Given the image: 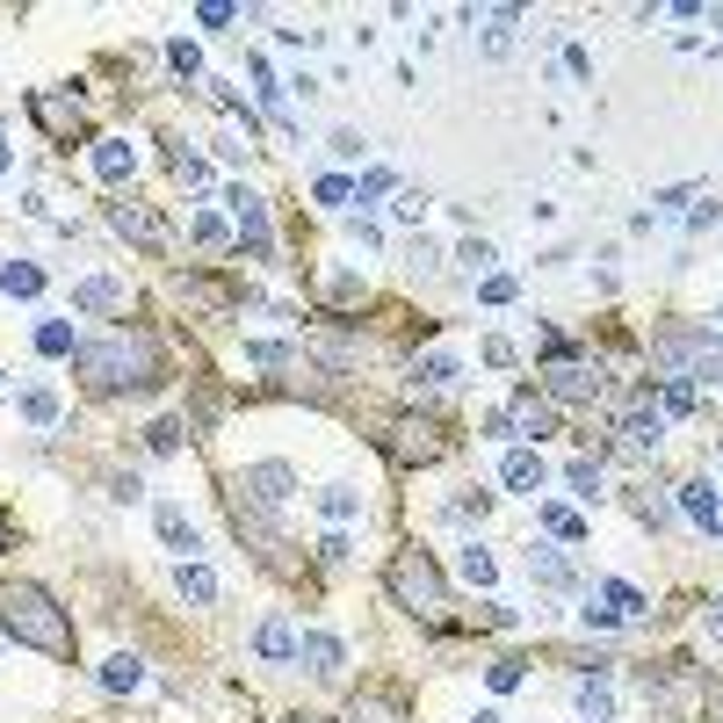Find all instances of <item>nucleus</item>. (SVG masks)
Returning a JSON list of instances; mask_svg holds the SVG:
<instances>
[{
  "label": "nucleus",
  "mask_w": 723,
  "mask_h": 723,
  "mask_svg": "<svg viewBox=\"0 0 723 723\" xmlns=\"http://www.w3.org/2000/svg\"><path fill=\"white\" fill-rule=\"evenodd\" d=\"M73 369H80L87 391H145V383H159V341L131 333V326H109L102 341L73 347Z\"/></svg>",
  "instance_id": "1"
},
{
  "label": "nucleus",
  "mask_w": 723,
  "mask_h": 723,
  "mask_svg": "<svg viewBox=\"0 0 723 723\" xmlns=\"http://www.w3.org/2000/svg\"><path fill=\"white\" fill-rule=\"evenodd\" d=\"M0 637L30 644V652H44V658H73V622H66V608H58L36 579H8V586H0Z\"/></svg>",
  "instance_id": "2"
},
{
  "label": "nucleus",
  "mask_w": 723,
  "mask_h": 723,
  "mask_svg": "<svg viewBox=\"0 0 723 723\" xmlns=\"http://www.w3.org/2000/svg\"><path fill=\"white\" fill-rule=\"evenodd\" d=\"M383 586H391V601L405 608V615H420V622H442V608H448V586H442V571H434V557L420 550V543H405V550L391 557Z\"/></svg>",
  "instance_id": "3"
},
{
  "label": "nucleus",
  "mask_w": 723,
  "mask_h": 723,
  "mask_svg": "<svg viewBox=\"0 0 723 723\" xmlns=\"http://www.w3.org/2000/svg\"><path fill=\"white\" fill-rule=\"evenodd\" d=\"M290 492H297V470H290V464H246L240 478H232V500L260 507V514L290 507Z\"/></svg>",
  "instance_id": "4"
},
{
  "label": "nucleus",
  "mask_w": 723,
  "mask_h": 723,
  "mask_svg": "<svg viewBox=\"0 0 723 723\" xmlns=\"http://www.w3.org/2000/svg\"><path fill=\"white\" fill-rule=\"evenodd\" d=\"M383 448H391L398 464H442V456H448V434L434 427V420H398Z\"/></svg>",
  "instance_id": "5"
},
{
  "label": "nucleus",
  "mask_w": 723,
  "mask_h": 723,
  "mask_svg": "<svg viewBox=\"0 0 723 723\" xmlns=\"http://www.w3.org/2000/svg\"><path fill=\"white\" fill-rule=\"evenodd\" d=\"M30 116L36 123H44V138H52V145H73V138H80V102H73V94H52V87H30Z\"/></svg>",
  "instance_id": "6"
},
{
  "label": "nucleus",
  "mask_w": 723,
  "mask_h": 723,
  "mask_svg": "<svg viewBox=\"0 0 723 723\" xmlns=\"http://www.w3.org/2000/svg\"><path fill=\"white\" fill-rule=\"evenodd\" d=\"M702 347H709V326H666L658 333V369H666V377H688L694 383V362H702Z\"/></svg>",
  "instance_id": "7"
},
{
  "label": "nucleus",
  "mask_w": 723,
  "mask_h": 723,
  "mask_svg": "<svg viewBox=\"0 0 723 723\" xmlns=\"http://www.w3.org/2000/svg\"><path fill=\"white\" fill-rule=\"evenodd\" d=\"M644 694H652L658 709H672V716H694V666L672 658L666 672H644Z\"/></svg>",
  "instance_id": "8"
},
{
  "label": "nucleus",
  "mask_w": 723,
  "mask_h": 723,
  "mask_svg": "<svg viewBox=\"0 0 723 723\" xmlns=\"http://www.w3.org/2000/svg\"><path fill=\"white\" fill-rule=\"evenodd\" d=\"M73 304L94 311V319H123V311H131V290H123L116 276H80L73 282Z\"/></svg>",
  "instance_id": "9"
},
{
  "label": "nucleus",
  "mask_w": 723,
  "mask_h": 723,
  "mask_svg": "<svg viewBox=\"0 0 723 723\" xmlns=\"http://www.w3.org/2000/svg\"><path fill=\"white\" fill-rule=\"evenodd\" d=\"M297 658L311 666V680H341L347 672V644L326 637V630H304V637H297Z\"/></svg>",
  "instance_id": "10"
},
{
  "label": "nucleus",
  "mask_w": 723,
  "mask_h": 723,
  "mask_svg": "<svg viewBox=\"0 0 723 723\" xmlns=\"http://www.w3.org/2000/svg\"><path fill=\"white\" fill-rule=\"evenodd\" d=\"M224 203H232V232H240L254 254H268V203H260L254 189H232Z\"/></svg>",
  "instance_id": "11"
},
{
  "label": "nucleus",
  "mask_w": 723,
  "mask_h": 723,
  "mask_svg": "<svg viewBox=\"0 0 723 723\" xmlns=\"http://www.w3.org/2000/svg\"><path fill=\"white\" fill-rule=\"evenodd\" d=\"M529 579L543 586V593H579V571H571V557H565V550H543V543L529 550Z\"/></svg>",
  "instance_id": "12"
},
{
  "label": "nucleus",
  "mask_w": 723,
  "mask_h": 723,
  "mask_svg": "<svg viewBox=\"0 0 723 723\" xmlns=\"http://www.w3.org/2000/svg\"><path fill=\"white\" fill-rule=\"evenodd\" d=\"M543 391H550V398H571V405H586V398H601V377H593L586 362H557L550 377H543Z\"/></svg>",
  "instance_id": "13"
},
{
  "label": "nucleus",
  "mask_w": 723,
  "mask_h": 723,
  "mask_svg": "<svg viewBox=\"0 0 723 723\" xmlns=\"http://www.w3.org/2000/svg\"><path fill=\"white\" fill-rule=\"evenodd\" d=\"M672 500H680V514H688L694 529H709V535L723 529V507H716V492H709L702 478H688V485H680V492H672Z\"/></svg>",
  "instance_id": "14"
},
{
  "label": "nucleus",
  "mask_w": 723,
  "mask_h": 723,
  "mask_svg": "<svg viewBox=\"0 0 723 723\" xmlns=\"http://www.w3.org/2000/svg\"><path fill=\"white\" fill-rule=\"evenodd\" d=\"M94 174H102L109 189H116V181H131V174H138V153H131V138H94Z\"/></svg>",
  "instance_id": "15"
},
{
  "label": "nucleus",
  "mask_w": 723,
  "mask_h": 723,
  "mask_svg": "<svg viewBox=\"0 0 723 723\" xmlns=\"http://www.w3.org/2000/svg\"><path fill=\"white\" fill-rule=\"evenodd\" d=\"M109 224H116L123 240H138V246H159L167 232H159V218L153 210H138V203H109Z\"/></svg>",
  "instance_id": "16"
},
{
  "label": "nucleus",
  "mask_w": 723,
  "mask_h": 723,
  "mask_svg": "<svg viewBox=\"0 0 723 723\" xmlns=\"http://www.w3.org/2000/svg\"><path fill=\"white\" fill-rule=\"evenodd\" d=\"M254 652L268 658V666H290V658H297V630H290L282 615H268V622L254 630Z\"/></svg>",
  "instance_id": "17"
},
{
  "label": "nucleus",
  "mask_w": 723,
  "mask_h": 723,
  "mask_svg": "<svg viewBox=\"0 0 723 723\" xmlns=\"http://www.w3.org/2000/svg\"><path fill=\"white\" fill-rule=\"evenodd\" d=\"M500 485H507V492H535V485H543V456H535V448H507Z\"/></svg>",
  "instance_id": "18"
},
{
  "label": "nucleus",
  "mask_w": 723,
  "mask_h": 723,
  "mask_svg": "<svg viewBox=\"0 0 723 723\" xmlns=\"http://www.w3.org/2000/svg\"><path fill=\"white\" fill-rule=\"evenodd\" d=\"M347 723H405V702H398L391 688H377V694H362V702L347 709Z\"/></svg>",
  "instance_id": "19"
},
{
  "label": "nucleus",
  "mask_w": 723,
  "mask_h": 723,
  "mask_svg": "<svg viewBox=\"0 0 723 723\" xmlns=\"http://www.w3.org/2000/svg\"><path fill=\"white\" fill-rule=\"evenodd\" d=\"M507 427H521V434H535V442H543V434H550V405H543L535 391H514V413H507Z\"/></svg>",
  "instance_id": "20"
},
{
  "label": "nucleus",
  "mask_w": 723,
  "mask_h": 723,
  "mask_svg": "<svg viewBox=\"0 0 723 723\" xmlns=\"http://www.w3.org/2000/svg\"><path fill=\"white\" fill-rule=\"evenodd\" d=\"M159 535H167V550H181V565H189L203 543H196V529H189V514L181 507H159Z\"/></svg>",
  "instance_id": "21"
},
{
  "label": "nucleus",
  "mask_w": 723,
  "mask_h": 723,
  "mask_svg": "<svg viewBox=\"0 0 723 723\" xmlns=\"http://www.w3.org/2000/svg\"><path fill=\"white\" fill-rule=\"evenodd\" d=\"M138 680H145V666H138V658H131V652L102 658V688H109V694H131V688H138Z\"/></svg>",
  "instance_id": "22"
},
{
  "label": "nucleus",
  "mask_w": 723,
  "mask_h": 723,
  "mask_svg": "<svg viewBox=\"0 0 723 723\" xmlns=\"http://www.w3.org/2000/svg\"><path fill=\"white\" fill-rule=\"evenodd\" d=\"M658 434H666V420H658V413H630V420H622V448H637V456H644V448H658Z\"/></svg>",
  "instance_id": "23"
},
{
  "label": "nucleus",
  "mask_w": 723,
  "mask_h": 723,
  "mask_svg": "<svg viewBox=\"0 0 723 723\" xmlns=\"http://www.w3.org/2000/svg\"><path fill=\"white\" fill-rule=\"evenodd\" d=\"M0 290H8V297H36V290H44V268H36V260H8V268H0Z\"/></svg>",
  "instance_id": "24"
},
{
  "label": "nucleus",
  "mask_w": 723,
  "mask_h": 723,
  "mask_svg": "<svg viewBox=\"0 0 723 723\" xmlns=\"http://www.w3.org/2000/svg\"><path fill=\"white\" fill-rule=\"evenodd\" d=\"M413 377L427 383V391H442V383L464 377V362H456V355H420V362H413Z\"/></svg>",
  "instance_id": "25"
},
{
  "label": "nucleus",
  "mask_w": 723,
  "mask_h": 723,
  "mask_svg": "<svg viewBox=\"0 0 723 723\" xmlns=\"http://www.w3.org/2000/svg\"><path fill=\"white\" fill-rule=\"evenodd\" d=\"M15 405H22V420H30V427H58V391H44V383H36V391H22Z\"/></svg>",
  "instance_id": "26"
},
{
  "label": "nucleus",
  "mask_w": 723,
  "mask_h": 723,
  "mask_svg": "<svg viewBox=\"0 0 723 723\" xmlns=\"http://www.w3.org/2000/svg\"><path fill=\"white\" fill-rule=\"evenodd\" d=\"M174 586H181V601H196V608L218 601V579H210L203 565H181V571H174Z\"/></svg>",
  "instance_id": "27"
},
{
  "label": "nucleus",
  "mask_w": 723,
  "mask_h": 723,
  "mask_svg": "<svg viewBox=\"0 0 723 723\" xmlns=\"http://www.w3.org/2000/svg\"><path fill=\"white\" fill-rule=\"evenodd\" d=\"M601 601L615 608V615H644V608H652V601H644V593H637L630 579H601Z\"/></svg>",
  "instance_id": "28"
},
{
  "label": "nucleus",
  "mask_w": 723,
  "mask_h": 723,
  "mask_svg": "<svg viewBox=\"0 0 723 723\" xmlns=\"http://www.w3.org/2000/svg\"><path fill=\"white\" fill-rule=\"evenodd\" d=\"M630 514L644 529H672V500H658V492H630Z\"/></svg>",
  "instance_id": "29"
},
{
  "label": "nucleus",
  "mask_w": 723,
  "mask_h": 723,
  "mask_svg": "<svg viewBox=\"0 0 723 723\" xmlns=\"http://www.w3.org/2000/svg\"><path fill=\"white\" fill-rule=\"evenodd\" d=\"M319 507H326V521H355V514H362V492H347V485H326V492H319Z\"/></svg>",
  "instance_id": "30"
},
{
  "label": "nucleus",
  "mask_w": 723,
  "mask_h": 723,
  "mask_svg": "<svg viewBox=\"0 0 723 723\" xmlns=\"http://www.w3.org/2000/svg\"><path fill=\"white\" fill-rule=\"evenodd\" d=\"M167 167H174L181 189H203V181H210V159H196V153H167Z\"/></svg>",
  "instance_id": "31"
},
{
  "label": "nucleus",
  "mask_w": 723,
  "mask_h": 723,
  "mask_svg": "<svg viewBox=\"0 0 723 723\" xmlns=\"http://www.w3.org/2000/svg\"><path fill=\"white\" fill-rule=\"evenodd\" d=\"M579 709H586L593 723H608V716H615V694H608L601 680H579Z\"/></svg>",
  "instance_id": "32"
},
{
  "label": "nucleus",
  "mask_w": 723,
  "mask_h": 723,
  "mask_svg": "<svg viewBox=\"0 0 723 723\" xmlns=\"http://www.w3.org/2000/svg\"><path fill=\"white\" fill-rule=\"evenodd\" d=\"M543 529H550L557 543H579V535H586V521L571 514V507H543Z\"/></svg>",
  "instance_id": "33"
},
{
  "label": "nucleus",
  "mask_w": 723,
  "mask_h": 723,
  "mask_svg": "<svg viewBox=\"0 0 723 723\" xmlns=\"http://www.w3.org/2000/svg\"><path fill=\"white\" fill-rule=\"evenodd\" d=\"M311 196H319L326 210H341V203H355V181H347V174H319V189H311Z\"/></svg>",
  "instance_id": "34"
},
{
  "label": "nucleus",
  "mask_w": 723,
  "mask_h": 723,
  "mask_svg": "<svg viewBox=\"0 0 723 723\" xmlns=\"http://www.w3.org/2000/svg\"><path fill=\"white\" fill-rule=\"evenodd\" d=\"M36 347H44V355H73V326L66 319H44V326H36Z\"/></svg>",
  "instance_id": "35"
},
{
  "label": "nucleus",
  "mask_w": 723,
  "mask_h": 723,
  "mask_svg": "<svg viewBox=\"0 0 723 723\" xmlns=\"http://www.w3.org/2000/svg\"><path fill=\"white\" fill-rule=\"evenodd\" d=\"M145 448H153V456H174V448H181V420H153V427H145Z\"/></svg>",
  "instance_id": "36"
},
{
  "label": "nucleus",
  "mask_w": 723,
  "mask_h": 723,
  "mask_svg": "<svg viewBox=\"0 0 723 723\" xmlns=\"http://www.w3.org/2000/svg\"><path fill=\"white\" fill-rule=\"evenodd\" d=\"M464 579H470V586H492V579H500L492 550H478V543H470V550H464Z\"/></svg>",
  "instance_id": "37"
},
{
  "label": "nucleus",
  "mask_w": 723,
  "mask_h": 723,
  "mask_svg": "<svg viewBox=\"0 0 723 723\" xmlns=\"http://www.w3.org/2000/svg\"><path fill=\"white\" fill-rule=\"evenodd\" d=\"M456 260H464L470 276H492V260H500V246H492V240H470V246H464Z\"/></svg>",
  "instance_id": "38"
},
{
  "label": "nucleus",
  "mask_w": 723,
  "mask_h": 723,
  "mask_svg": "<svg viewBox=\"0 0 723 723\" xmlns=\"http://www.w3.org/2000/svg\"><path fill=\"white\" fill-rule=\"evenodd\" d=\"M666 413H672V420L694 413V383H688V377H666Z\"/></svg>",
  "instance_id": "39"
},
{
  "label": "nucleus",
  "mask_w": 723,
  "mask_h": 723,
  "mask_svg": "<svg viewBox=\"0 0 723 723\" xmlns=\"http://www.w3.org/2000/svg\"><path fill=\"white\" fill-rule=\"evenodd\" d=\"M167 58H174V73H181V80H196V73H203V52H196L189 36H181V44H167Z\"/></svg>",
  "instance_id": "40"
},
{
  "label": "nucleus",
  "mask_w": 723,
  "mask_h": 723,
  "mask_svg": "<svg viewBox=\"0 0 723 723\" xmlns=\"http://www.w3.org/2000/svg\"><path fill=\"white\" fill-rule=\"evenodd\" d=\"M565 478H571V492H586V500H593V492H601V464H565Z\"/></svg>",
  "instance_id": "41"
},
{
  "label": "nucleus",
  "mask_w": 723,
  "mask_h": 723,
  "mask_svg": "<svg viewBox=\"0 0 723 723\" xmlns=\"http://www.w3.org/2000/svg\"><path fill=\"white\" fill-rule=\"evenodd\" d=\"M383 189H391V167H369V174L355 181V203H377Z\"/></svg>",
  "instance_id": "42"
},
{
  "label": "nucleus",
  "mask_w": 723,
  "mask_h": 723,
  "mask_svg": "<svg viewBox=\"0 0 723 723\" xmlns=\"http://www.w3.org/2000/svg\"><path fill=\"white\" fill-rule=\"evenodd\" d=\"M413 276H442V246L434 240H413Z\"/></svg>",
  "instance_id": "43"
},
{
  "label": "nucleus",
  "mask_w": 723,
  "mask_h": 723,
  "mask_svg": "<svg viewBox=\"0 0 723 723\" xmlns=\"http://www.w3.org/2000/svg\"><path fill=\"white\" fill-rule=\"evenodd\" d=\"M196 240H203V246H224V240H232V224H224V218H196Z\"/></svg>",
  "instance_id": "44"
},
{
  "label": "nucleus",
  "mask_w": 723,
  "mask_h": 723,
  "mask_svg": "<svg viewBox=\"0 0 723 723\" xmlns=\"http://www.w3.org/2000/svg\"><path fill=\"white\" fill-rule=\"evenodd\" d=\"M485 507H492V492H464V500L448 507V514H456V521H478V514H485Z\"/></svg>",
  "instance_id": "45"
},
{
  "label": "nucleus",
  "mask_w": 723,
  "mask_h": 723,
  "mask_svg": "<svg viewBox=\"0 0 723 723\" xmlns=\"http://www.w3.org/2000/svg\"><path fill=\"white\" fill-rule=\"evenodd\" d=\"M492 688H500V694L521 688V658H500V666H492Z\"/></svg>",
  "instance_id": "46"
},
{
  "label": "nucleus",
  "mask_w": 723,
  "mask_h": 723,
  "mask_svg": "<svg viewBox=\"0 0 723 723\" xmlns=\"http://www.w3.org/2000/svg\"><path fill=\"white\" fill-rule=\"evenodd\" d=\"M326 297H333V304H355L362 282H355V276H326Z\"/></svg>",
  "instance_id": "47"
},
{
  "label": "nucleus",
  "mask_w": 723,
  "mask_h": 723,
  "mask_svg": "<svg viewBox=\"0 0 723 723\" xmlns=\"http://www.w3.org/2000/svg\"><path fill=\"white\" fill-rule=\"evenodd\" d=\"M232 15H240V8H224V0H210V8H196V22H203V30H224Z\"/></svg>",
  "instance_id": "48"
},
{
  "label": "nucleus",
  "mask_w": 723,
  "mask_h": 723,
  "mask_svg": "<svg viewBox=\"0 0 723 723\" xmlns=\"http://www.w3.org/2000/svg\"><path fill=\"white\" fill-rule=\"evenodd\" d=\"M565 73H571V80H586V73H593V52H586V44H571V52H565Z\"/></svg>",
  "instance_id": "49"
},
{
  "label": "nucleus",
  "mask_w": 723,
  "mask_h": 723,
  "mask_svg": "<svg viewBox=\"0 0 723 723\" xmlns=\"http://www.w3.org/2000/svg\"><path fill=\"white\" fill-rule=\"evenodd\" d=\"M333 159H362V131H333Z\"/></svg>",
  "instance_id": "50"
},
{
  "label": "nucleus",
  "mask_w": 723,
  "mask_h": 723,
  "mask_svg": "<svg viewBox=\"0 0 723 723\" xmlns=\"http://www.w3.org/2000/svg\"><path fill=\"white\" fill-rule=\"evenodd\" d=\"M579 622H586V630H615V608H593V601H586Z\"/></svg>",
  "instance_id": "51"
},
{
  "label": "nucleus",
  "mask_w": 723,
  "mask_h": 723,
  "mask_svg": "<svg viewBox=\"0 0 723 723\" xmlns=\"http://www.w3.org/2000/svg\"><path fill=\"white\" fill-rule=\"evenodd\" d=\"M420 210H427V196H420V189L398 196V218H405V224H420Z\"/></svg>",
  "instance_id": "52"
},
{
  "label": "nucleus",
  "mask_w": 723,
  "mask_h": 723,
  "mask_svg": "<svg viewBox=\"0 0 723 723\" xmlns=\"http://www.w3.org/2000/svg\"><path fill=\"white\" fill-rule=\"evenodd\" d=\"M680 203H694V189H658L652 196V210H680Z\"/></svg>",
  "instance_id": "53"
},
{
  "label": "nucleus",
  "mask_w": 723,
  "mask_h": 723,
  "mask_svg": "<svg viewBox=\"0 0 723 723\" xmlns=\"http://www.w3.org/2000/svg\"><path fill=\"white\" fill-rule=\"evenodd\" d=\"M709 644H723V593L709 601Z\"/></svg>",
  "instance_id": "54"
},
{
  "label": "nucleus",
  "mask_w": 723,
  "mask_h": 723,
  "mask_svg": "<svg viewBox=\"0 0 723 723\" xmlns=\"http://www.w3.org/2000/svg\"><path fill=\"white\" fill-rule=\"evenodd\" d=\"M0 550H8V514H0Z\"/></svg>",
  "instance_id": "55"
},
{
  "label": "nucleus",
  "mask_w": 723,
  "mask_h": 723,
  "mask_svg": "<svg viewBox=\"0 0 723 723\" xmlns=\"http://www.w3.org/2000/svg\"><path fill=\"white\" fill-rule=\"evenodd\" d=\"M0 167H8V138H0Z\"/></svg>",
  "instance_id": "56"
},
{
  "label": "nucleus",
  "mask_w": 723,
  "mask_h": 723,
  "mask_svg": "<svg viewBox=\"0 0 723 723\" xmlns=\"http://www.w3.org/2000/svg\"><path fill=\"white\" fill-rule=\"evenodd\" d=\"M478 723H500V716H492V709H485V716H478Z\"/></svg>",
  "instance_id": "57"
},
{
  "label": "nucleus",
  "mask_w": 723,
  "mask_h": 723,
  "mask_svg": "<svg viewBox=\"0 0 723 723\" xmlns=\"http://www.w3.org/2000/svg\"><path fill=\"white\" fill-rule=\"evenodd\" d=\"M716 326H723V304H716Z\"/></svg>",
  "instance_id": "58"
}]
</instances>
